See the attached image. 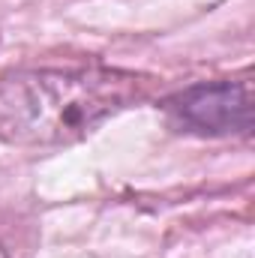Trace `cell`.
Wrapping results in <instances>:
<instances>
[{
    "mask_svg": "<svg viewBox=\"0 0 255 258\" xmlns=\"http://www.w3.org/2000/svg\"><path fill=\"white\" fill-rule=\"evenodd\" d=\"M141 93L117 69H18L0 78V135L21 144H72Z\"/></svg>",
    "mask_w": 255,
    "mask_h": 258,
    "instance_id": "6da1fadb",
    "label": "cell"
},
{
    "mask_svg": "<svg viewBox=\"0 0 255 258\" xmlns=\"http://www.w3.org/2000/svg\"><path fill=\"white\" fill-rule=\"evenodd\" d=\"M165 114L177 132L225 138L252 129V84L249 81H210L174 93Z\"/></svg>",
    "mask_w": 255,
    "mask_h": 258,
    "instance_id": "7a4b0ae2",
    "label": "cell"
},
{
    "mask_svg": "<svg viewBox=\"0 0 255 258\" xmlns=\"http://www.w3.org/2000/svg\"><path fill=\"white\" fill-rule=\"evenodd\" d=\"M0 258H9L6 255V249H3V243H0Z\"/></svg>",
    "mask_w": 255,
    "mask_h": 258,
    "instance_id": "3957f363",
    "label": "cell"
}]
</instances>
